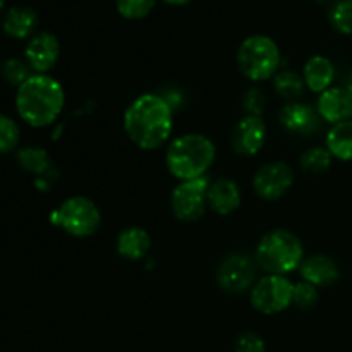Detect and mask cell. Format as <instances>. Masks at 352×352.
Instances as JSON below:
<instances>
[{
	"mask_svg": "<svg viewBox=\"0 0 352 352\" xmlns=\"http://www.w3.org/2000/svg\"><path fill=\"white\" fill-rule=\"evenodd\" d=\"M127 138L141 150H158L172 136L174 110L158 93H143L129 103L122 119Z\"/></svg>",
	"mask_w": 352,
	"mask_h": 352,
	"instance_id": "1",
	"label": "cell"
},
{
	"mask_svg": "<svg viewBox=\"0 0 352 352\" xmlns=\"http://www.w3.org/2000/svg\"><path fill=\"white\" fill-rule=\"evenodd\" d=\"M65 105L64 86L50 74H33L17 88L16 110L31 127L52 126Z\"/></svg>",
	"mask_w": 352,
	"mask_h": 352,
	"instance_id": "2",
	"label": "cell"
},
{
	"mask_svg": "<svg viewBox=\"0 0 352 352\" xmlns=\"http://www.w3.org/2000/svg\"><path fill=\"white\" fill-rule=\"evenodd\" d=\"M215 157L217 148L208 136L189 133L170 141L165 151V165L172 177L179 182L192 181L206 177Z\"/></svg>",
	"mask_w": 352,
	"mask_h": 352,
	"instance_id": "3",
	"label": "cell"
},
{
	"mask_svg": "<svg viewBox=\"0 0 352 352\" xmlns=\"http://www.w3.org/2000/svg\"><path fill=\"white\" fill-rule=\"evenodd\" d=\"M258 267L270 275H287L299 270L305 260L302 243L294 232L274 229L265 234L254 253Z\"/></svg>",
	"mask_w": 352,
	"mask_h": 352,
	"instance_id": "4",
	"label": "cell"
},
{
	"mask_svg": "<svg viewBox=\"0 0 352 352\" xmlns=\"http://www.w3.org/2000/svg\"><path fill=\"white\" fill-rule=\"evenodd\" d=\"M236 62L244 78L250 81H267L278 72L282 54L274 38L267 34H251L241 41Z\"/></svg>",
	"mask_w": 352,
	"mask_h": 352,
	"instance_id": "5",
	"label": "cell"
},
{
	"mask_svg": "<svg viewBox=\"0 0 352 352\" xmlns=\"http://www.w3.org/2000/svg\"><path fill=\"white\" fill-rule=\"evenodd\" d=\"M50 222L72 237H89L98 232L102 213L95 201L86 196H72L52 212Z\"/></svg>",
	"mask_w": 352,
	"mask_h": 352,
	"instance_id": "6",
	"label": "cell"
},
{
	"mask_svg": "<svg viewBox=\"0 0 352 352\" xmlns=\"http://www.w3.org/2000/svg\"><path fill=\"white\" fill-rule=\"evenodd\" d=\"M294 284L287 275L267 274L251 289V305L263 315H278L292 305Z\"/></svg>",
	"mask_w": 352,
	"mask_h": 352,
	"instance_id": "7",
	"label": "cell"
},
{
	"mask_svg": "<svg viewBox=\"0 0 352 352\" xmlns=\"http://www.w3.org/2000/svg\"><path fill=\"white\" fill-rule=\"evenodd\" d=\"M208 177L182 181L174 188L170 196L172 213L181 222H198L208 208Z\"/></svg>",
	"mask_w": 352,
	"mask_h": 352,
	"instance_id": "8",
	"label": "cell"
},
{
	"mask_svg": "<svg viewBox=\"0 0 352 352\" xmlns=\"http://www.w3.org/2000/svg\"><path fill=\"white\" fill-rule=\"evenodd\" d=\"M256 260L243 253H232L220 261L217 284L229 294H243L256 284Z\"/></svg>",
	"mask_w": 352,
	"mask_h": 352,
	"instance_id": "9",
	"label": "cell"
},
{
	"mask_svg": "<svg viewBox=\"0 0 352 352\" xmlns=\"http://www.w3.org/2000/svg\"><path fill=\"white\" fill-rule=\"evenodd\" d=\"M294 184V170L285 162H268L261 165L253 177V189L260 198L275 201L287 195Z\"/></svg>",
	"mask_w": 352,
	"mask_h": 352,
	"instance_id": "10",
	"label": "cell"
},
{
	"mask_svg": "<svg viewBox=\"0 0 352 352\" xmlns=\"http://www.w3.org/2000/svg\"><path fill=\"white\" fill-rule=\"evenodd\" d=\"M278 122L284 127V131H287L292 136L308 138L318 133L323 120L316 107L305 102H289L282 107L278 113Z\"/></svg>",
	"mask_w": 352,
	"mask_h": 352,
	"instance_id": "11",
	"label": "cell"
},
{
	"mask_svg": "<svg viewBox=\"0 0 352 352\" xmlns=\"http://www.w3.org/2000/svg\"><path fill=\"white\" fill-rule=\"evenodd\" d=\"M58 55H60V45L57 36L50 31H40L33 34L24 48V60L34 74H48V71L57 64Z\"/></svg>",
	"mask_w": 352,
	"mask_h": 352,
	"instance_id": "12",
	"label": "cell"
},
{
	"mask_svg": "<svg viewBox=\"0 0 352 352\" xmlns=\"http://www.w3.org/2000/svg\"><path fill=\"white\" fill-rule=\"evenodd\" d=\"M267 141V126L256 116H244L232 131V150L241 157H254Z\"/></svg>",
	"mask_w": 352,
	"mask_h": 352,
	"instance_id": "13",
	"label": "cell"
},
{
	"mask_svg": "<svg viewBox=\"0 0 352 352\" xmlns=\"http://www.w3.org/2000/svg\"><path fill=\"white\" fill-rule=\"evenodd\" d=\"M316 110L323 122H329L330 126L346 122L352 119V95L346 86H332L327 91L320 93Z\"/></svg>",
	"mask_w": 352,
	"mask_h": 352,
	"instance_id": "14",
	"label": "cell"
},
{
	"mask_svg": "<svg viewBox=\"0 0 352 352\" xmlns=\"http://www.w3.org/2000/svg\"><path fill=\"white\" fill-rule=\"evenodd\" d=\"M208 208L215 212L217 215H232L243 203V192L239 184L232 179L220 177L217 181L210 182L208 188Z\"/></svg>",
	"mask_w": 352,
	"mask_h": 352,
	"instance_id": "15",
	"label": "cell"
},
{
	"mask_svg": "<svg viewBox=\"0 0 352 352\" xmlns=\"http://www.w3.org/2000/svg\"><path fill=\"white\" fill-rule=\"evenodd\" d=\"M301 277L305 282H309L315 287H329L336 284L340 277V268L336 260H332L327 254H313L302 260Z\"/></svg>",
	"mask_w": 352,
	"mask_h": 352,
	"instance_id": "16",
	"label": "cell"
},
{
	"mask_svg": "<svg viewBox=\"0 0 352 352\" xmlns=\"http://www.w3.org/2000/svg\"><path fill=\"white\" fill-rule=\"evenodd\" d=\"M302 79L309 91H327L332 88L333 79H336V65L325 55H313L302 67Z\"/></svg>",
	"mask_w": 352,
	"mask_h": 352,
	"instance_id": "17",
	"label": "cell"
},
{
	"mask_svg": "<svg viewBox=\"0 0 352 352\" xmlns=\"http://www.w3.org/2000/svg\"><path fill=\"white\" fill-rule=\"evenodd\" d=\"M116 248L119 256H122L124 260H143L150 253L151 237L143 227H127V229L120 230V234L117 236Z\"/></svg>",
	"mask_w": 352,
	"mask_h": 352,
	"instance_id": "18",
	"label": "cell"
},
{
	"mask_svg": "<svg viewBox=\"0 0 352 352\" xmlns=\"http://www.w3.org/2000/svg\"><path fill=\"white\" fill-rule=\"evenodd\" d=\"M38 26L36 10L28 6H14L6 12L2 28L6 34L12 40H26L31 38Z\"/></svg>",
	"mask_w": 352,
	"mask_h": 352,
	"instance_id": "19",
	"label": "cell"
},
{
	"mask_svg": "<svg viewBox=\"0 0 352 352\" xmlns=\"http://www.w3.org/2000/svg\"><path fill=\"white\" fill-rule=\"evenodd\" d=\"M17 162H19L21 168L36 175L38 179H50L52 172H54V162H52L50 153L40 146L21 148L17 151Z\"/></svg>",
	"mask_w": 352,
	"mask_h": 352,
	"instance_id": "20",
	"label": "cell"
},
{
	"mask_svg": "<svg viewBox=\"0 0 352 352\" xmlns=\"http://www.w3.org/2000/svg\"><path fill=\"white\" fill-rule=\"evenodd\" d=\"M327 150L340 162H352V119L333 124L325 140Z\"/></svg>",
	"mask_w": 352,
	"mask_h": 352,
	"instance_id": "21",
	"label": "cell"
},
{
	"mask_svg": "<svg viewBox=\"0 0 352 352\" xmlns=\"http://www.w3.org/2000/svg\"><path fill=\"white\" fill-rule=\"evenodd\" d=\"M305 79L294 71H280L274 76V89L280 98L289 102H299L305 93Z\"/></svg>",
	"mask_w": 352,
	"mask_h": 352,
	"instance_id": "22",
	"label": "cell"
},
{
	"mask_svg": "<svg viewBox=\"0 0 352 352\" xmlns=\"http://www.w3.org/2000/svg\"><path fill=\"white\" fill-rule=\"evenodd\" d=\"M332 153L327 150V146H313L308 148L299 158L302 172L309 175H322L332 167Z\"/></svg>",
	"mask_w": 352,
	"mask_h": 352,
	"instance_id": "23",
	"label": "cell"
},
{
	"mask_svg": "<svg viewBox=\"0 0 352 352\" xmlns=\"http://www.w3.org/2000/svg\"><path fill=\"white\" fill-rule=\"evenodd\" d=\"M329 21L337 33L352 36V0H337L330 6Z\"/></svg>",
	"mask_w": 352,
	"mask_h": 352,
	"instance_id": "24",
	"label": "cell"
},
{
	"mask_svg": "<svg viewBox=\"0 0 352 352\" xmlns=\"http://www.w3.org/2000/svg\"><path fill=\"white\" fill-rule=\"evenodd\" d=\"M34 72L31 71V67L28 65L26 60L23 58H7L6 62L2 64V76L10 86H16L19 88L21 85L28 81V79L33 76Z\"/></svg>",
	"mask_w": 352,
	"mask_h": 352,
	"instance_id": "25",
	"label": "cell"
},
{
	"mask_svg": "<svg viewBox=\"0 0 352 352\" xmlns=\"http://www.w3.org/2000/svg\"><path fill=\"white\" fill-rule=\"evenodd\" d=\"M21 140V129L14 119L0 113V155L10 153L17 148Z\"/></svg>",
	"mask_w": 352,
	"mask_h": 352,
	"instance_id": "26",
	"label": "cell"
},
{
	"mask_svg": "<svg viewBox=\"0 0 352 352\" xmlns=\"http://www.w3.org/2000/svg\"><path fill=\"white\" fill-rule=\"evenodd\" d=\"M157 0H116L117 12L129 21H138L146 17L153 10Z\"/></svg>",
	"mask_w": 352,
	"mask_h": 352,
	"instance_id": "27",
	"label": "cell"
},
{
	"mask_svg": "<svg viewBox=\"0 0 352 352\" xmlns=\"http://www.w3.org/2000/svg\"><path fill=\"white\" fill-rule=\"evenodd\" d=\"M318 287H315L309 282H299L294 284V292H292V305L299 309H311L318 302Z\"/></svg>",
	"mask_w": 352,
	"mask_h": 352,
	"instance_id": "28",
	"label": "cell"
},
{
	"mask_svg": "<svg viewBox=\"0 0 352 352\" xmlns=\"http://www.w3.org/2000/svg\"><path fill=\"white\" fill-rule=\"evenodd\" d=\"M268 98L265 95L263 89L260 88H250L243 95V109L246 116H256L261 117V113L267 109Z\"/></svg>",
	"mask_w": 352,
	"mask_h": 352,
	"instance_id": "29",
	"label": "cell"
},
{
	"mask_svg": "<svg viewBox=\"0 0 352 352\" xmlns=\"http://www.w3.org/2000/svg\"><path fill=\"white\" fill-rule=\"evenodd\" d=\"M234 352H267V344L256 332H244L237 337Z\"/></svg>",
	"mask_w": 352,
	"mask_h": 352,
	"instance_id": "30",
	"label": "cell"
},
{
	"mask_svg": "<svg viewBox=\"0 0 352 352\" xmlns=\"http://www.w3.org/2000/svg\"><path fill=\"white\" fill-rule=\"evenodd\" d=\"M158 95H160L162 98L167 102V105L170 107L172 110H174V113L177 112V110L184 109L186 95H184V91H182L181 88H177V86H167V88L162 89Z\"/></svg>",
	"mask_w": 352,
	"mask_h": 352,
	"instance_id": "31",
	"label": "cell"
},
{
	"mask_svg": "<svg viewBox=\"0 0 352 352\" xmlns=\"http://www.w3.org/2000/svg\"><path fill=\"white\" fill-rule=\"evenodd\" d=\"M164 3H167V6H174V7H181V6H188V3H191L192 0H162Z\"/></svg>",
	"mask_w": 352,
	"mask_h": 352,
	"instance_id": "32",
	"label": "cell"
},
{
	"mask_svg": "<svg viewBox=\"0 0 352 352\" xmlns=\"http://www.w3.org/2000/svg\"><path fill=\"white\" fill-rule=\"evenodd\" d=\"M315 2L320 3V6H333L337 0H315Z\"/></svg>",
	"mask_w": 352,
	"mask_h": 352,
	"instance_id": "33",
	"label": "cell"
},
{
	"mask_svg": "<svg viewBox=\"0 0 352 352\" xmlns=\"http://www.w3.org/2000/svg\"><path fill=\"white\" fill-rule=\"evenodd\" d=\"M346 88H347V91H349L351 95H352V72H351V74H349V78H347Z\"/></svg>",
	"mask_w": 352,
	"mask_h": 352,
	"instance_id": "34",
	"label": "cell"
},
{
	"mask_svg": "<svg viewBox=\"0 0 352 352\" xmlns=\"http://www.w3.org/2000/svg\"><path fill=\"white\" fill-rule=\"evenodd\" d=\"M3 7H6V0H0V10H2Z\"/></svg>",
	"mask_w": 352,
	"mask_h": 352,
	"instance_id": "35",
	"label": "cell"
},
{
	"mask_svg": "<svg viewBox=\"0 0 352 352\" xmlns=\"http://www.w3.org/2000/svg\"><path fill=\"white\" fill-rule=\"evenodd\" d=\"M0 71H2V65H0Z\"/></svg>",
	"mask_w": 352,
	"mask_h": 352,
	"instance_id": "36",
	"label": "cell"
}]
</instances>
